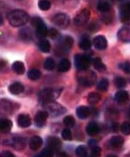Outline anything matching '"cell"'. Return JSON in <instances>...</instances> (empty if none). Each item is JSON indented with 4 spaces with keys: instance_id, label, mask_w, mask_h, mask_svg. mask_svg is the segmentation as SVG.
Returning <instances> with one entry per match:
<instances>
[{
    "instance_id": "cell-47",
    "label": "cell",
    "mask_w": 130,
    "mask_h": 157,
    "mask_svg": "<svg viewBox=\"0 0 130 157\" xmlns=\"http://www.w3.org/2000/svg\"><path fill=\"white\" fill-rule=\"evenodd\" d=\"M56 157H69V155L65 151H57Z\"/></svg>"
},
{
    "instance_id": "cell-14",
    "label": "cell",
    "mask_w": 130,
    "mask_h": 157,
    "mask_svg": "<svg viewBox=\"0 0 130 157\" xmlns=\"http://www.w3.org/2000/svg\"><path fill=\"white\" fill-rule=\"evenodd\" d=\"M120 18L123 22L130 21V1L123 4L120 10Z\"/></svg>"
},
{
    "instance_id": "cell-37",
    "label": "cell",
    "mask_w": 130,
    "mask_h": 157,
    "mask_svg": "<svg viewBox=\"0 0 130 157\" xmlns=\"http://www.w3.org/2000/svg\"><path fill=\"white\" fill-rule=\"evenodd\" d=\"M38 6H39V9L43 11H46V10H49L50 8H51V3L47 0H41L38 3Z\"/></svg>"
},
{
    "instance_id": "cell-35",
    "label": "cell",
    "mask_w": 130,
    "mask_h": 157,
    "mask_svg": "<svg viewBox=\"0 0 130 157\" xmlns=\"http://www.w3.org/2000/svg\"><path fill=\"white\" fill-rule=\"evenodd\" d=\"M64 125L66 126L68 128H73L74 126H75V124H76V122H75V119H74V117H72V116H68V117H66L64 118Z\"/></svg>"
},
{
    "instance_id": "cell-29",
    "label": "cell",
    "mask_w": 130,
    "mask_h": 157,
    "mask_svg": "<svg viewBox=\"0 0 130 157\" xmlns=\"http://www.w3.org/2000/svg\"><path fill=\"white\" fill-rule=\"evenodd\" d=\"M80 47L82 50H89V49H91V43L90 39L87 38V37H85V36L82 37L81 40H80Z\"/></svg>"
},
{
    "instance_id": "cell-38",
    "label": "cell",
    "mask_w": 130,
    "mask_h": 157,
    "mask_svg": "<svg viewBox=\"0 0 130 157\" xmlns=\"http://www.w3.org/2000/svg\"><path fill=\"white\" fill-rule=\"evenodd\" d=\"M87 153H88V151H87V148L85 146L80 145L76 149V154L78 157H86Z\"/></svg>"
},
{
    "instance_id": "cell-36",
    "label": "cell",
    "mask_w": 130,
    "mask_h": 157,
    "mask_svg": "<svg viewBox=\"0 0 130 157\" xmlns=\"http://www.w3.org/2000/svg\"><path fill=\"white\" fill-rule=\"evenodd\" d=\"M20 37L22 40H32V33L29 31L28 28L22 29L20 32Z\"/></svg>"
},
{
    "instance_id": "cell-18",
    "label": "cell",
    "mask_w": 130,
    "mask_h": 157,
    "mask_svg": "<svg viewBox=\"0 0 130 157\" xmlns=\"http://www.w3.org/2000/svg\"><path fill=\"white\" fill-rule=\"evenodd\" d=\"M108 144L112 149H119L124 144V139L121 136H113L110 139Z\"/></svg>"
},
{
    "instance_id": "cell-2",
    "label": "cell",
    "mask_w": 130,
    "mask_h": 157,
    "mask_svg": "<svg viewBox=\"0 0 130 157\" xmlns=\"http://www.w3.org/2000/svg\"><path fill=\"white\" fill-rule=\"evenodd\" d=\"M60 93H61V91H59V90H55V89H52V88H45L39 93L38 98L42 104L45 105L50 102H54V100L58 98Z\"/></svg>"
},
{
    "instance_id": "cell-32",
    "label": "cell",
    "mask_w": 130,
    "mask_h": 157,
    "mask_svg": "<svg viewBox=\"0 0 130 157\" xmlns=\"http://www.w3.org/2000/svg\"><path fill=\"white\" fill-rule=\"evenodd\" d=\"M101 100V96L99 94L97 93H91L89 95H88V102L91 105H95L97 104L99 101Z\"/></svg>"
},
{
    "instance_id": "cell-31",
    "label": "cell",
    "mask_w": 130,
    "mask_h": 157,
    "mask_svg": "<svg viewBox=\"0 0 130 157\" xmlns=\"http://www.w3.org/2000/svg\"><path fill=\"white\" fill-rule=\"evenodd\" d=\"M97 8H98V10H99L101 12L105 13V12H107V11L110 10L111 5H110V3L107 2V1H100V2L98 3Z\"/></svg>"
},
{
    "instance_id": "cell-48",
    "label": "cell",
    "mask_w": 130,
    "mask_h": 157,
    "mask_svg": "<svg viewBox=\"0 0 130 157\" xmlns=\"http://www.w3.org/2000/svg\"><path fill=\"white\" fill-rule=\"evenodd\" d=\"M7 65H8L7 61H5V60H3V59H0V70H1V69H4V68L7 67Z\"/></svg>"
},
{
    "instance_id": "cell-28",
    "label": "cell",
    "mask_w": 130,
    "mask_h": 157,
    "mask_svg": "<svg viewBox=\"0 0 130 157\" xmlns=\"http://www.w3.org/2000/svg\"><path fill=\"white\" fill-rule=\"evenodd\" d=\"M39 48L43 53H49L50 50H51V44H50V42L48 40L43 39L39 43Z\"/></svg>"
},
{
    "instance_id": "cell-7",
    "label": "cell",
    "mask_w": 130,
    "mask_h": 157,
    "mask_svg": "<svg viewBox=\"0 0 130 157\" xmlns=\"http://www.w3.org/2000/svg\"><path fill=\"white\" fill-rule=\"evenodd\" d=\"M53 22L61 27V28H67L69 23H70V19L69 17L65 14V13H58V14H55L54 17H53Z\"/></svg>"
},
{
    "instance_id": "cell-24",
    "label": "cell",
    "mask_w": 130,
    "mask_h": 157,
    "mask_svg": "<svg viewBox=\"0 0 130 157\" xmlns=\"http://www.w3.org/2000/svg\"><path fill=\"white\" fill-rule=\"evenodd\" d=\"M13 71L18 75H22L25 72V65L21 61H16L12 65Z\"/></svg>"
},
{
    "instance_id": "cell-13",
    "label": "cell",
    "mask_w": 130,
    "mask_h": 157,
    "mask_svg": "<svg viewBox=\"0 0 130 157\" xmlns=\"http://www.w3.org/2000/svg\"><path fill=\"white\" fill-rule=\"evenodd\" d=\"M48 114L45 111H40L38 112L34 117V123L38 128H43L47 121Z\"/></svg>"
},
{
    "instance_id": "cell-21",
    "label": "cell",
    "mask_w": 130,
    "mask_h": 157,
    "mask_svg": "<svg viewBox=\"0 0 130 157\" xmlns=\"http://www.w3.org/2000/svg\"><path fill=\"white\" fill-rule=\"evenodd\" d=\"M86 132L90 136H96L100 132V126L94 121L90 122L86 127Z\"/></svg>"
},
{
    "instance_id": "cell-52",
    "label": "cell",
    "mask_w": 130,
    "mask_h": 157,
    "mask_svg": "<svg viewBox=\"0 0 130 157\" xmlns=\"http://www.w3.org/2000/svg\"><path fill=\"white\" fill-rule=\"evenodd\" d=\"M129 81H130V80H129Z\"/></svg>"
},
{
    "instance_id": "cell-19",
    "label": "cell",
    "mask_w": 130,
    "mask_h": 157,
    "mask_svg": "<svg viewBox=\"0 0 130 157\" xmlns=\"http://www.w3.org/2000/svg\"><path fill=\"white\" fill-rule=\"evenodd\" d=\"M12 128V121L9 118H0V131L9 133Z\"/></svg>"
},
{
    "instance_id": "cell-43",
    "label": "cell",
    "mask_w": 130,
    "mask_h": 157,
    "mask_svg": "<svg viewBox=\"0 0 130 157\" xmlns=\"http://www.w3.org/2000/svg\"><path fill=\"white\" fill-rule=\"evenodd\" d=\"M53 154H54V151H51L50 149L48 148H45L40 154L38 157H53Z\"/></svg>"
},
{
    "instance_id": "cell-22",
    "label": "cell",
    "mask_w": 130,
    "mask_h": 157,
    "mask_svg": "<svg viewBox=\"0 0 130 157\" xmlns=\"http://www.w3.org/2000/svg\"><path fill=\"white\" fill-rule=\"evenodd\" d=\"M73 43H74L73 39H72L70 36H67L66 38H65V39L63 40L62 45H61V47H60L59 50H60L61 52H66V50H68V49H69V48L72 47Z\"/></svg>"
},
{
    "instance_id": "cell-41",
    "label": "cell",
    "mask_w": 130,
    "mask_h": 157,
    "mask_svg": "<svg viewBox=\"0 0 130 157\" xmlns=\"http://www.w3.org/2000/svg\"><path fill=\"white\" fill-rule=\"evenodd\" d=\"M102 153L101 148L97 145H91V154L93 157H100Z\"/></svg>"
},
{
    "instance_id": "cell-45",
    "label": "cell",
    "mask_w": 130,
    "mask_h": 157,
    "mask_svg": "<svg viewBox=\"0 0 130 157\" xmlns=\"http://www.w3.org/2000/svg\"><path fill=\"white\" fill-rule=\"evenodd\" d=\"M120 67L123 68V70L126 73H130V62H124V64L120 65Z\"/></svg>"
},
{
    "instance_id": "cell-4",
    "label": "cell",
    "mask_w": 130,
    "mask_h": 157,
    "mask_svg": "<svg viewBox=\"0 0 130 157\" xmlns=\"http://www.w3.org/2000/svg\"><path fill=\"white\" fill-rule=\"evenodd\" d=\"M44 107L46 109L45 112H47V114H50L53 117H58L61 116L63 114L66 113V108H65L63 105H61L60 104L56 103V102H50L44 105Z\"/></svg>"
},
{
    "instance_id": "cell-50",
    "label": "cell",
    "mask_w": 130,
    "mask_h": 157,
    "mask_svg": "<svg viewBox=\"0 0 130 157\" xmlns=\"http://www.w3.org/2000/svg\"><path fill=\"white\" fill-rule=\"evenodd\" d=\"M107 157H117L116 155H113V154H110V155H108Z\"/></svg>"
},
{
    "instance_id": "cell-40",
    "label": "cell",
    "mask_w": 130,
    "mask_h": 157,
    "mask_svg": "<svg viewBox=\"0 0 130 157\" xmlns=\"http://www.w3.org/2000/svg\"><path fill=\"white\" fill-rule=\"evenodd\" d=\"M62 138L66 140H72V133L69 128H65L62 131Z\"/></svg>"
},
{
    "instance_id": "cell-5",
    "label": "cell",
    "mask_w": 130,
    "mask_h": 157,
    "mask_svg": "<svg viewBox=\"0 0 130 157\" xmlns=\"http://www.w3.org/2000/svg\"><path fill=\"white\" fill-rule=\"evenodd\" d=\"M15 104L8 99L0 100V115L1 116H9L15 111Z\"/></svg>"
},
{
    "instance_id": "cell-23",
    "label": "cell",
    "mask_w": 130,
    "mask_h": 157,
    "mask_svg": "<svg viewBox=\"0 0 130 157\" xmlns=\"http://www.w3.org/2000/svg\"><path fill=\"white\" fill-rule=\"evenodd\" d=\"M70 67H71L70 61L67 58H64L58 64V70L60 72H67L70 69Z\"/></svg>"
},
{
    "instance_id": "cell-16",
    "label": "cell",
    "mask_w": 130,
    "mask_h": 157,
    "mask_svg": "<svg viewBox=\"0 0 130 157\" xmlns=\"http://www.w3.org/2000/svg\"><path fill=\"white\" fill-rule=\"evenodd\" d=\"M18 125L20 127V128H28L31 126L32 124V119H31V117L27 114H20L19 117H18Z\"/></svg>"
},
{
    "instance_id": "cell-3",
    "label": "cell",
    "mask_w": 130,
    "mask_h": 157,
    "mask_svg": "<svg viewBox=\"0 0 130 157\" xmlns=\"http://www.w3.org/2000/svg\"><path fill=\"white\" fill-rule=\"evenodd\" d=\"M31 22L32 24V26L35 28V34L38 38H40L41 40L45 39L48 30L46 25L43 23V20L39 17H33L31 20Z\"/></svg>"
},
{
    "instance_id": "cell-1",
    "label": "cell",
    "mask_w": 130,
    "mask_h": 157,
    "mask_svg": "<svg viewBox=\"0 0 130 157\" xmlns=\"http://www.w3.org/2000/svg\"><path fill=\"white\" fill-rule=\"evenodd\" d=\"M8 20L12 27H21L30 21V16L24 10H16L9 14Z\"/></svg>"
},
{
    "instance_id": "cell-27",
    "label": "cell",
    "mask_w": 130,
    "mask_h": 157,
    "mask_svg": "<svg viewBox=\"0 0 130 157\" xmlns=\"http://www.w3.org/2000/svg\"><path fill=\"white\" fill-rule=\"evenodd\" d=\"M41 76H42V73L37 68H32L28 72V78L31 81H37L41 78Z\"/></svg>"
},
{
    "instance_id": "cell-51",
    "label": "cell",
    "mask_w": 130,
    "mask_h": 157,
    "mask_svg": "<svg viewBox=\"0 0 130 157\" xmlns=\"http://www.w3.org/2000/svg\"><path fill=\"white\" fill-rule=\"evenodd\" d=\"M125 157H130V154H128V155H126Z\"/></svg>"
},
{
    "instance_id": "cell-11",
    "label": "cell",
    "mask_w": 130,
    "mask_h": 157,
    "mask_svg": "<svg viewBox=\"0 0 130 157\" xmlns=\"http://www.w3.org/2000/svg\"><path fill=\"white\" fill-rule=\"evenodd\" d=\"M46 143H47V148L50 149L53 151H58L60 150L61 146H62L61 140L57 137H54V136L48 137Z\"/></svg>"
},
{
    "instance_id": "cell-44",
    "label": "cell",
    "mask_w": 130,
    "mask_h": 157,
    "mask_svg": "<svg viewBox=\"0 0 130 157\" xmlns=\"http://www.w3.org/2000/svg\"><path fill=\"white\" fill-rule=\"evenodd\" d=\"M47 35H49L50 38H52V39H55V38L59 35V33H58L55 29H51V30L48 31Z\"/></svg>"
},
{
    "instance_id": "cell-39",
    "label": "cell",
    "mask_w": 130,
    "mask_h": 157,
    "mask_svg": "<svg viewBox=\"0 0 130 157\" xmlns=\"http://www.w3.org/2000/svg\"><path fill=\"white\" fill-rule=\"evenodd\" d=\"M114 84H115V86L117 88L121 89V88H124L126 85V81L122 77H116L115 80H114Z\"/></svg>"
},
{
    "instance_id": "cell-49",
    "label": "cell",
    "mask_w": 130,
    "mask_h": 157,
    "mask_svg": "<svg viewBox=\"0 0 130 157\" xmlns=\"http://www.w3.org/2000/svg\"><path fill=\"white\" fill-rule=\"evenodd\" d=\"M3 22H4V20H3L2 16L0 15V25H2V24H3Z\"/></svg>"
},
{
    "instance_id": "cell-6",
    "label": "cell",
    "mask_w": 130,
    "mask_h": 157,
    "mask_svg": "<svg viewBox=\"0 0 130 157\" xmlns=\"http://www.w3.org/2000/svg\"><path fill=\"white\" fill-rule=\"evenodd\" d=\"M75 66L80 70H87L91 65V58L85 55L75 56Z\"/></svg>"
},
{
    "instance_id": "cell-30",
    "label": "cell",
    "mask_w": 130,
    "mask_h": 157,
    "mask_svg": "<svg viewBox=\"0 0 130 157\" xmlns=\"http://www.w3.org/2000/svg\"><path fill=\"white\" fill-rule=\"evenodd\" d=\"M92 64H93L94 67L98 71H103V70H105V65L102 63V59L100 57L94 58L93 61H92Z\"/></svg>"
},
{
    "instance_id": "cell-25",
    "label": "cell",
    "mask_w": 130,
    "mask_h": 157,
    "mask_svg": "<svg viewBox=\"0 0 130 157\" xmlns=\"http://www.w3.org/2000/svg\"><path fill=\"white\" fill-rule=\"evenodd\" d=\"M91 114V110L87 106H80L77 108V116L80 119H86Z\"/></svg>"
},
{
    "instance_id": "cell-20",
    "label": "cell",
    "mask_w": 130,
    "mask_h": 157,
    "mask_svg": "<svg viewBox=\"0 0 130 157\" xmlns=\"http://www.w3.org/2000/svg\"><path fill=\"white\" fill-rule=\"evenodd\" d=\"M43 145V140L41 137L39 136H33L31 138L30 140V143H29V146L31 148V150L32 151H37L39 150Z\"/></svg>"
},
{
    "instance_id": "cell-10",
    "label": "cell",
    "mask_w": 130,
    "mask_h": 157,
    "mask_svg": "<svg viewBox=\"0 0 130 157\" xmlns=\"http://www.w3.org/2000/svg\"><path fill=\"white\" fill-rule=\"evenodd\" d=\"M7 144L11 145L15 150L20 151V150H23V149L25 148L26 141H25V139L22 138V137L14 136V137H12L10 140H9V141L7 142Z\"/></svg>"
},
{
    "instance_id": "cell-34",
    "label": "cell",
    "mask_w": 130,
    "mask_h": 157,
    "mask_svg": "<svg viewBox=\"0 0 130 157\" xmlns=\"http://www.w3.org/2000/svg\"><path fill=\"white\" fill-rule=\"evenodd\" d=\"M97 87L100 91L106 92L108 90V87H109V82H108L107 78H102V80L99 82Z\"/></svg>"
},
{
    "instance_id": "cell-15",
    "label": "cell",
    "mask_w": 130,
    "mask_h": 157,
    "mask_svg": "<svg viewBox=\"0 0 130 157\" xmlns=\"http://www.w3.org/2000/svg\"><path fill=\"white\" fill-rule=\"evenodd\" d=\"M93 44H94L95 48H97L98 50H104V49H106L108 43L104 36L98 35L93 39Z\"/></svg>"
},
{
    "instance_id": "cell-46",
    "label": "cell",
    "mask_w": 130,
    "mask_h": 157,
    "mask_svg": "<svg viewBox=\"0 0 130 157\" xmlns=\"http://www.w3.org/2000/svg\"><path fill=\"white\" fill-rule=\"evenodd\" d=\"M0 157H16V156L9 151H4L0 153Z\"/></svg>"
},
{
    "instance_id": "cell-26",
    "label": "cell",
    "mask_w": 130,
    "mask_h": 157,
    "mask_svg": "<svg viewBox=\"0 0 130 157\" xmlns=\"http://www.w3.org/2000/svg\"><path fill=\"white\" fill-rule=\"evenodd\" d=\"M114 99L117 103L123 104L128 100V94L125 91H118L114 95Z\"/></svg>"
},
{
    "instance_id": "cell-9",
    "label": "cell",
    "mask_w": 130,
    "mask_h": 157,
    "mask_svg": "<svg viewBox=\"0 0 130 157\" xmlns=\"http://www.w3.org/2000/svg\"><path fill=\"white\" fill-rule=\"evenodd\" d=\"M91 17V11L90 10L88 9H84V10H81L75 17L74 19V23L78 26H80V25H83L85 24L89 19Z\"/></svg>"
},
{
    "instance_id": "cell-12",
    "label": "cell",
    "mask_w": 130,
    "mask_h": 157,
    "mask_svg": "<svg viewBox=\"0 0 130 157\" xmlns=\"http://www.w3.org/2000/svg\"><path fill=\"white\" fill-rule=\"evenodd\" d=\"M117 36H118L119 40H121L122 42L129 43L130 42V23L123 26L119 30Z\"/></svg>"
},
{
    "instance_id": "cell-17",
    "label": "cell",
    "mask_w": 130,
    "mask_h": 157,
    "mask_svg": "<svg viewBox=\"0 0 130 157\" xmlns=\"http://www.w3.org/2000/svg\"><path fill=\"white\" fill-rule=\"evenodd\" d=\"M9 91L10 94H12L14 95H18V94H20L24 92V86L22 83L16 82H13L9 85Z\"/></svg>"
},
{
    "instance_id": "cell-42",
    "label": "cell",
    "mask_w": 130,
    "mask_h": 157,
    "mask_svg": "<svg viewBox=\"0 0 130 157\" xmlns=\"http://www.w3.org/2000/svg\"><path fill=\"white\" fill-rule=\"evenodd\" d=\"M121 130L124 134L125 135H130V123L128 122H124L122 126H121Z\"/></svg>"
},
{
    "instance_id": "cell-8",
    "label": "cell",
    "mask_w": 130,
    "mask_h": 157,
    "mask_svg": "<svg viewBox=\"0 0 130 157\" xmlns=\"http://www.w3.org/2000/svg\"><path fill=\"white\" fill-rule=\"evenodd\" d=\"M78 81L80 84L85 87H91L96 81V76L93 72L87 73L86 75H81L78 78Z\"/></svg>"
},
{
    "instance_id": "cell-33",
    "label": "cell",
    "mask_w": 130,
    "mask_h": 157,
    "mask_svg": "<svg viewBox=\"0 0 130 157\" xmlns=\"http://www.w3.org/2000/svg\"><path fill=\"white\" fill-rule=\"evenodd\" d=\"M43 67H44V68L46 70H49V71L53 70L54 68V67H55L54 60L53 58H51V57L46 58L45 61H44V63H43Z\"/></svg>"
}]
</instances>
